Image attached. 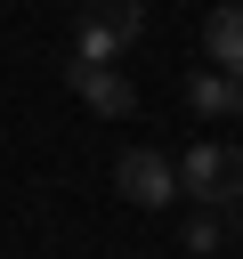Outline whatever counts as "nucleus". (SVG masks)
I'll return each mask as SVG.
<instances>
[{
  "mask_svg": "<svg viewBox=\"0 0 243 259\" xmlns=\"http://www.w3.org/2000/svg\"><path fill=\"white\" fill-rule=\"evenodd\" d=\"M130 259H154V251H130Z\"/></svg>",
  "mask_w": 243,
  "mask_h": 259,
  "instance_id": "nucleus-8",
  "label": "nucleus"
},
{
  "mask_svg": "<svg viewBox=\"0 0 243 259\" xmlns=\"http://www.w3.org/2000/svg\"><path fill=\"white\" fill-rule=\"evenodd\" d=\"M138 40H146V0H89L73 24V57H89V65H113Z\"/></svg>",
  "mask_w": 243,
  "mask_h": 259,
  "instance_id": "nucleus-2",
  "label": "nucleus"
},
{
  "mask_svg": "<svg viewBox=\"0 0 243 259\" xmlns=\"http://www.w3.org/2000/svg\"><path fill=\"white\" fill-rule=\"evenodd\" d=\"M65 81H73V97H81L89 113H105V121H130V113H138V89L122 81V65H89V57H65Z\"/></svg>",
  "mask_w": 243,
  "mask_h": 259,
  "instance_id": "nucleus-4",
  "label": "nucleus"
},
{
  "mask_svg": "<svg viewBox=\"0 0 243 259\" xmlns=\"http://www.w3.org/2000/svg\"><path fill=\"white\" fill-rule=\"evenodd\" d=\"M178 235H186V251H219V243H227L219 210H186V227H178Z\"/></svg>",
  "mask_w": 243,
  "mask_h": 259,
  "instance_id": "nucleus-7",
  "label": "nucleus"
},
{
  "mask_svg": "<svg viewBox=\"0 0 243 259\" xmlns=\"http://www.w3.org/2000/svg\"><path fill=\"white\" fill-rule=\"evenodd\" d=\"M202 57H211V73H235L243 81V0H219L202 16Z\"/></svg>",
  "mask_w": 243,
  "mask_h": 259,
  "instance_id": "nucleus-5",
  "label": "nucleus"
},
{
  "mask_svg": "<svg viewBox=\"0 0 243 259\" xmlns=\"http://www.w3.org/2000/svg\"><path fill=\"white\" fill-rule=\"evenodd\" d=\"M113 186H122L138 210H162V202H178V162H170L162 146H130V154L113 162Z\"/></svg>",
  "mask_w": 243,
  "mask_h": 259,
  "instance_id": "nucleus-3",
  "label": "nucleus"
},
{
  "mask_svg": "<svg viewBox=\"0 0 243 259\" xmlns=\"http://www.w3.org/2000/svg\"><path fill=\"white\" fill-rule=\"evenodd\" d=\"M178 202H194V210H235V202H243V146L194 138V146L178 154Z\"/></svg>",
  "mask_w": 243,
  "mask_h": 259,
  "instance_id": "nucleus-1",
  "label": "nucleus"
},
{
  "mask_svg": "<svg viewBox=\"0 0 243 259\" xmlns=\"http://www.w3.org/2000/svg\"><path fill=\"white\" fill-rule=\"evenodd\" d=\"M186 105H194L202 121H235V113H243V81H235V73L194 65V73H186Z\"/></svg>",
  "mask_w": 243,
  "mask_h": 259,
  "instance_id": "nucleus-6",
  "label": "nucleus"
}]
</instances>
